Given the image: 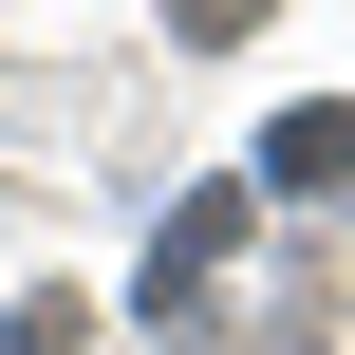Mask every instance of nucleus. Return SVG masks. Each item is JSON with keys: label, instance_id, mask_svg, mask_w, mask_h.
I'll return each mask as SVG.
<instances>
[{"label": "nucleus", "instance_id": "obj_1", "mask_svg": "<svg viewBox=\"0 0 355 355\" xmlns=\"http://www.w3.org/2000/svg\"><path fill=\"white\" fill-rule=\"evenodd\" d=\"M262 168H281L300 206H337V187H355V112H281V150H262Z\"/></svg>", "mask_w": 355, "mask_h": 355}, {"label": "nucleus", "instance_id": "obj_2", "mask_svg": "<svg viewBox=\"0 0 355 355\" xmlns=\"http://www.w3.org/2000/svg\"><path fill=\"white\" fill-rule=\"evenodd\" d=\"M243 19H262V0H168V37H206V56H225Z\"/></svg>", "mask_w": 355, "mask_h": 355}]
</instances>
